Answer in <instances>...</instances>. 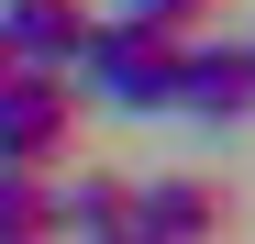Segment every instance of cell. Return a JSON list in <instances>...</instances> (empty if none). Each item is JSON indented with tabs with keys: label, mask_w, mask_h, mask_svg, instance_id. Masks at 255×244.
Returning <instances> with one entry per match:
<instances>
[{
	"label": "cell",
	"mask_w": 255,
	"mask_h": 244,
	"mask_svg": "<svg viewBox=\"0 0 255 244\" xmlns=\"http://www.w3.org/2000/svg\"><path fill=\"white\" fill-rule=\"evenodd\" d=\"M0 45H11V67H78V45H89V0H0Z\"/></svg>",
	"instance_id": "obj_5"
},
{
	"label": "cell",
	"mask_w": 255,
	"mask_h": 244,
	"mask_svg": "<svg viewBox=\"0 0 255 244\" xmlns=\"http://www.w3.org/2000/svg\"><path fill=\"white\" fill-rule=\"evenodd\" d=\"M122 233H133V244H211V233H222V189L178 178V167L133 178V189H122Z\"/></svg>",
	"instance_id": "obj_3"
},
{
	"label": "cell",
	"mask_w": 255,
	"mask_h": 244,
	"mask_svg": "<svg viewBox=\"0 0 255 244\" xmlns=\"http://www.w3.org/2000/svg\"><path fill=\"white\" fill-rule=\"evenodd\" d=\"M211 11H222V0H111V22H144V33H166V45H189Z\"/></svg>",
	"instance_id": "obj_7"
},
{
	"label": "cell",
	"mask_w": 255,
	"mask_h": 244,
	"mask_svg": "<svg viewBox=\"0 0 255 244\" xmlns=\"http://www.w3.org/2000/svg\"><path fill=\"white\" fill-rule=\"evenodd\" d=\"M0 78H11V45H0Z\"/></svg>",
	"instance_id": "obj_9"
},
{
	"label": "cell",
	"mask_w": 255,
	"mask_h": 244,
	"mask_svg": "<svg viewBox=\"0 0 255 244\" xmlns=\"http://www.w3.org/2000/svg\"><path fill=\"white\" fill-rule=\"evenodd\" d=\"M0 244H45V178L0 167Z\"/></svg>",
	"instance_id": "obj_8"
},
{
	"label": "cell",
	"mask_w": 255,
	"mask_h": 244,
	"mask_svg": "<svg viewBox=\"0 0 255 244\" xmlns=\"http://www.w3.org/2000/svg\"><path fill=\"white\" fill-rule=\"evenodd\" d=\"M244 89H255V56L233 45V33H189V45H178V100H166V111H189V122H233Z\"/></svg>",
	"instance_id": "obj_4"
},
{
	"label": "cell",
	"mask_w": 255,
	"mask_h": 244,
	"mask_svg": "<svg viewBox=\"0 0 255 244\" xmlns=\"http://www.w3.org/2000/svg\"><path fill=\"white\" fill-rule=\"evenodd\" d=\"M67 89H89L100 111H166V100H178V45L144 33V22H89Z\"/></svg>",
	"instance_id": "obj_1"
},
{
	"label": "cell",
	"mask_w": 255,
	"mask_h": 244,
	"mask_svg": "<svg viewBox=\"0 0 255 244\" xmlns=\"http://www.w3.org/2000/svg\"><path fill=\"white\" fill-rule=\"evenodd\" d=\"M111 244H133V233H111Z\"/></svg>",
	"instance_id": "obj_10"
},
{
	"label": "cell",
	"mask_w": 255,
	"mask_h": 244,
	"mask_svg": "<svg viewBox=\"0 0 255 244\" xmlns=\"http://www.w3.org/2000/svg\"><path fill=\"white\" fill-rule=\"evenodd\" d=\"M122 189L133 178H111V167H78V178H45V244H111L122 233Z\"/></svg>",
	"instance_id": "obj_6"
},
{
	"label": "cell",
	"mask_w": 255,
	"mask_h": 244,
	"mask_svg": "<svg viewBox=\"0 0 255 244\" xmlns=\"http://www.w3.org/2000/svg\"><path fill=\"white\" fill-rule=\"evenodd\" d=\"M67 133H78V89L56 67H11V78H0V167L45 178L67 155Z\"/></svg>",
	"instance_id": "obj_2"
}]
</instances>
